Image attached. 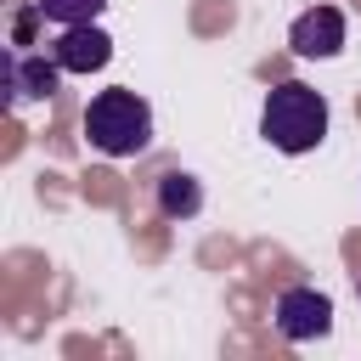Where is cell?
Returning <instances> with one entry per match:
<instances>
[{
  "label": "cell",
  "mask_w": 361,
  "mask_h": 361,
  "mask_svg": "<svg viewBox=\"0 0 361 361\" xmlns=\"http://www.w3.org/2000/svg\"><path fill=\"white\" fill-rule=\"evenodd\" d=\"M259 135H265L276 152H310V147H322V135H327V96L310 90V85H299V79L276 85V90L265 96Z\"/></svg>",
  "instance_id": "obj_1"
},
{
  "label": "cell",
  "mask_w": 361,
  "mask_h": 361,
  "mask_svg": "<svg viewBox=\"0 0 361 361\" xmlns=\"http://www.w3.org/2000/svg\"><path fill=\"white\" fill-rule=\"evenodd\" d=\"M85 141L107 158H135L152 141V107L135 90H102L85 107Z\"/></svg>",
  "instance_id": "obj_2"
},
{
  "label": "cell",
  "mask_w": 361,
  "mask_h": 361,
  "mask_svg": "<svg viewBox=\"0 0 361 361\" xmlns=\"http://www.w3.org/2000/svg\"><path fill=\"white\" fill-rule=\"evenodd\" d=\"M271 316H276V333L288 344H310V338H327L333 333V299L316 293V288H288Z\"/></svg>",
  "instance_id": "obj_3"
},
{
  "label": "cell",
  "mask_w": 361,
  "mask_h": 361,
  "mask_svg": "<svg viewBox=\"0 0 361 361\" xmlns=\"http://www.w3.org/2000/svg\"><path fill=\"white\" fill-rule=\"evenodd\" d=\"M288 45H293V56H338L344 51V11L338 6L299 11L293 28H288Z\"/></svg>",
  "instance_id": "obj_4"
},
{
  "label": "cell",
  "mask_w": 361,
  "mask_h": 361,
  "mask_svg": "<svg viewBox=\"0 0 361 361\" xmlns=\"http://www.w3.org/2000/svg\"><path fill=\"white\" fill-rule=\"evenodd\" d=\"M51 56L62 62V73H96V68H107L113 39H107L96 23H73V28H62V39L51 45Z\"/></svg>",
  "instance_id": "obj_5"
},
{
  "label": "cell",
  "mask_w": 361,
  "mask_h": 361,
  "mask_svg": "<svg viewBox=\"0 0 361 361\" xmlns=\"http://www.w3.org/2000/svg\"><path fill=\"white\" fill-rule=\"evenodd\" d=\"M56 73H62V62L51 56H23V51H11L6 56V85H11V102H39V96H51L56 90Z\"/></svg>",
  "instance_id": "obj_6"
},
{
  "label": "cell",
  "mask_w": 361,
  "mask_h": 361,
  "mask_svg": "<svg viewBox=\"0 0 361 361\" xmlns=\"http://www.w3.org/2000/svg\"><path fill=\"white\" fill-rule=\"evenodd\" d=\"M158 209H164L169 220H192V214L203 209V186H197L192 175H180V169H169V175L158 180Z\"/></svg>",
  "instance_id": "obj_7"
},
{
  "label": "cell",
  "mask_w": 361,
  "mask_h": 361,
  "mask_svg": "<svg viewBox=\"0 0 361 361\" xmlns=\"http://www.w3.org/2000/svg\"><path fill=\"white\" fill-rule=\"evenodd\" d=\"M102 6H107V0H34V11L51 17V23H62V28H73V23H96Z\"/></svg>",
  "instance_id": "obj_8"
}]
</instances>
